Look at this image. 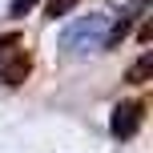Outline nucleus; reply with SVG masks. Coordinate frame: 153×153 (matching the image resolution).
<instances>
[{"mask_svg":"<svg viewBox=\"0 0 153 153\" xmlns=\"http://www.w3.org/2000/svg\"><path fill=\"white\" fill-rule=\"evenodd\" d=\"M113 12L117 8H101V12H89L81 20H73L61 32V48L65 53H93V48L101 53V45L109 36V24H113Z\"/></svg>","mask_w":153,"mask_h":153,"instance_id":"1","label":"nucleus"},{"mask_svg":"<svg viewBox=\"0 0 153 153\" xmlns=\"http://www.w3.org/2000/svg\"><path fill=\"white\" fill-rule=\"evenodd\" d=\"M76 4H81V0H48L45 12H48V20H61V16H69Z\"/></svg>","mask_w":153,"mask_h":153,"instance_id":"6","label":"nucleus"},{"mask_svg":"<svg viewBox=\"0 0 153 153\" xmlns=\"http://www.w3.org/2000/svg\"><path fill=\"white\" fill-rule=\"evenodd\" d=\"M32 73V53L20 36H0V81L4 85H24Z\"/></svg>","mask_w":153,"mask_h":153,"instance_id":"2","label":"nucleus"},{"mask_svg":"<svg viewBox=\"0 0 153 153\" xmlns=\"http://www.w3.org/2000/svg\"><path fill=\"white\" fill-rule=\"evenodd\" d=\"M149 76H153V53H141L137 61L125 69V81H129V85H145Z\"/></svg>","mask_w":153,"mask_h":153,"instance_id":"5","label":"nucleus"},{"mask_svg":"<svg viewBox=\"0 0 153 153\" xmlns=\"http://www.w3.org/2000/svg\"><path fill=\"white\" fill-rule=\"evenodd\" d=\"M145 8V0H133V4H125L121 12H113V24H109V36H105V45H101V53H113L117 45H121L125 36H129V28H133V16Z\"/></svg>","mask_w":153,"mask_h":153,"instance_id":"4","label":"nucleus"},{"mask_svg":"<svg viewBox=\"0 0 153 153\" xmlns=\"http://www.w3.org/2000/svg\"><path fill=\"white\" fill-rule=\"evenodd\" d=\"M141 121H145V101H121V105H113L109 133H113L117 141H129V137H137Z\"/></svg>","mask_w":153,"mask_h":153,"instance_id":"3","label":"nucleus"},{"mask_svg":"<svg viewBox=\"0 0 153 153\" xmlns=\"http://www.w3.org/2000/svg\"><path fill=\"white\" fill-rule=\"evenodd\" d=\"M32 8H36V0H12V4H8V16H12V20H24Z\"/></svg>","mask_w":153,"mask_h":153,"instance_id":"7","label":"nucleus"}]
</instances>
